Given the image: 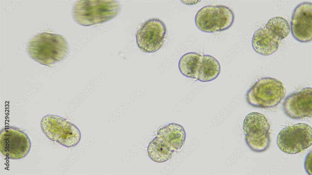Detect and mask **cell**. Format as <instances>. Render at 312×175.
<instances>
[{
  "mask_svg": "<svg viewBox=\"0 0 312 175\" xmlns=\"http://www.w3.org/2000/svg\"><path fill=\"white\" fill-rule=\"evenodd\" d=\"M27 49L32 58L48 66L62 59L68 50L66 42L63 36L48 32L35 35L29 42Z\"/></svg>",
  "mask_w": 312,
  "mask_h": 175,
  "instance_id": "cell-1",
  "label": "cell"
},
{
  "mask_svg": "<svg viewBox=\"0 0 312 175\" xmlns=\"http://www.w3.org/2000/svg\"><path fill=\"white\" fill-rule=\"evenodd\" d=\"M120 10V5L115 0H80L74 4L72 12L78 24L89 26L113 18Z\"/></svg>",
  "mask_w": 312,
  "mask_h": 175,
  "instance_id": "cell-2",
  "label": "cell"
},
{
  "mask_svg": "<svg viewBox=\"0 0 312 175\" xmlns=\"http://www.w3.org/2000/svg\"><path fill=\"white\" fill-rule=\"evenodd\" d=\"M286 93V89L280 81L265 77L258 80L250 88L247 92L246 99L253 107L272 108L280 102Z\"/></svg>",
  "mask_w": 312,
  "mask_h": 175,
  "instance_id": "cell-3",
  "label": "cell"
},
{
  "mask_svg": "<svg viewBox=\"0 0 312 175\" xmlns=\"http://www.w3.org/2000/svg\"><path fill=\"white\" fill-rule=\"evenodd\" d=\"M41 126L48 138L66 147L76 146L81 139L80 131L76 126L58 116H45L41 120Z\"/></svg>",
  "mask_w": 312,
  "mask_h": 175,
  "instance_id": "cell-4",
  "label": "cell"
},
{
  "mask_svg": "<svg viewBox=\"0 0 312 175\" xmlns=\"http://www.w3.org/2000/svg\"><path fill=\"white\" fill-rule=\"evenodd\" d=\"M245 140L252 151L261 152L266 150L270 143V125L262 114L256 112L247 114L243 121Z\"/></svg>",
  "mask_w": 312,
  "mask_h": 175,
  "instance_id": "cell-5",
  "label": "cell"
},
{
  "mask_svg": "<svg viewBox=\"0 0 312 175\" xmlns=\"http://www.w3.org/2000/svg\"><path fill=\"white\" fill-rule=\"evenodd\" d=\"M234 20L232 11L221 5L205 6L198 11L195 18L197 28L207 33L225 31L232 26Z\"/></svg>",
  "mask_w": 312,
  "mask_h": 175,
  "instance_id": "cell-6",
  "label": "cell"
},
{
  "mask_svg": "<svg viewBox=\"0 0 312 175\" xmlns=\"http://www.w3.org/2000/svg\"><path fill=\"white\" fill-rule=\"evenodd\" d=\"M276 144L284 153L295 154L301 152L312 145V128L302 123L285 127L278 134Z\"/></svg>",
  "mask_w": 312,
  "mask_h": 175,
  "instance_id": "cell-7",
  "label": "cell"
},
{
  "mask_svg": "<svg viewBox=\"0 0 312 175\" xmlns=\"http://www.w3.org/2000/svg\"><path fill=\"white\" fill-rule=\"evenodd\" d=\"M31 147L27 135L19 129L12 126L5 127L0 132V151L6 157L13 159L24 158Z\"/></svg>",
  "mask_w": 312,
  "mask_h": 175,
  "instance_id": "cell-8",
  "label": "cell"
},
{
  "mask_svg": "<svg viewBox=\"0 0 312 175\" xmlns=\"http://www.w3.org/2000/svg\"><path fill=\"white\" fill-rule=\"evenodd\" d=\"M167 32L166 26L162 20L157 18L150 19L142 25L136 33L137 45L145 53L155 52L163 46Z\"/></svg>",
  "mask_w": 312,
  "mask_h": 175,
  "instance_id": "cell-9",
  "label": "cell"
},
{
  "mask_svg": "<svg viewBox=\"0 0 312 175\" xmlns=\"http://www.w3.org/2000/svg\"><path fill=\"white\" fill-rule=\"evenodd\" d=\"M291 34L294 38L302 43L312 39V3L304 2L294 9L290 22Z\"/></svg>",
  "mask_w": 312,
  "mask_h": 175,
  "instance_id": "cell-10",
  "label": "cell"
},
{
  "mask_svg": "<svg viewBox=\"0 0 312 175\" xmlns=\"http://www.w3.org/2000/svg\"><path fill=\"white\" fill-rule=\"evenodd\" d=\"M312 100V88H304L286 97L283 103L284 111L287 116L294 119L311 117Z\"/></svg>",
  "mask_w": 312,
  "mask_h": 175,
  "instance_id": "cell-11",
  "label": "cell"
},
{
  "mask_svg": "<svg viewBox=\"0 0 312 175\" xmlns=\"http://www.w3.org/2000/svg\"><path fill=\"white\" fill-rule=\"evenodd\" d=\"M251 45L253 50L257 53L267 56L277 50L279 42L264 27L255 32L252 38Z\"/></svg>",
  "mask_w": 312,
  "mask_h": 175,
  "instance_id": "cell-12",
  "label": "cell"
},
{
  "mask_svg": "<svg viewBox=\"0 0 312 175\" xmlns=\"http://www.w3.org/2000/svg\"><path fill=\"white\" fill-rule=\"evenodd\" d=\"M186 135L182 126L177 124L171 123L160 128L157 136L163 140L174 150H178L183 145Z\"/></svg>",
  "mask_w": 312,
  "mask_h": 175,
  "instance_id": "cell-13",
  "label": "cell"
},
{
  "mask_svg": "<svg viewBox=\"0 0 312 175\" xmlns=\"http://www.w3.org/2000/svg\"><path fill=\"white\" fill-rule=\"evenodd\" d=\"M203 55L191 52L183 55L178 63V68L181 73L188 78L197 79Z\"/></svg>",
  "mask_w": 312,
  "mask_h": 175,
  "instance_id": "cell-14",
  "label": "cell"
},
{
  "mask_svg": "<svg viewBox=\"0 0 312 175\" xmlns=\"http://www.w3.org/2000/svg\"><path fill=\"white\" fill-rule=\"evenodd\" d=\"M173 151L163 140L157 136L150 142L147 149L149 157L153 160L158 163L168 160Z\"/></svg>",
  "mask_w": 312,
  "mask_h": 175,
  "instance_id": "cell-15",
  "label": "cell"
},
{
  "mask_svg": "<svg viewBox=\"0 0 312 175\" xmlns=\"http://www.w3.org/2000/svg\"><path fill=\"white\" fill-rule=\"evenodd\" d=\"M221 71L219 62L213 57L203 55L197 80L202 82H207L216 79Z\"/></svg>",
  "mask_w": 312,
  "mask_h": 175,
  "instance_id": "cell-16",
  "label": "cell"
},
{
  "mask_svg": "<svg viewBox=\"0 0 312 175\" xmlns=\"http://www.w3.org/2000/svg\"><path fill=\"white\" fill-rule=\"evenodd\" d=\"M264 27L279 41L286 38L289 34L290 30L288 21L280 17H275L271 18Z\"/></svg>",
  "mask_w": 312,
  "mask_h": 175,
  "instance_id": "cell-17",
  "label": "cell"
},
{
  "mask_svg": "<svg viewBox=\"0 0 312 175\" xmlns=\"http://www.w3.org/2000/svg\"><path fill=\"white\" fill-rule=\"evenodd\" d=\"M312 151L307 155L304 162V168L306 173L310 175H312Z\"/></svg>",
  "mask_w": 312,
  "mask_h": 175,
  "instance_id": "cell-18",
  "label": "cell"
}]
</instances>
